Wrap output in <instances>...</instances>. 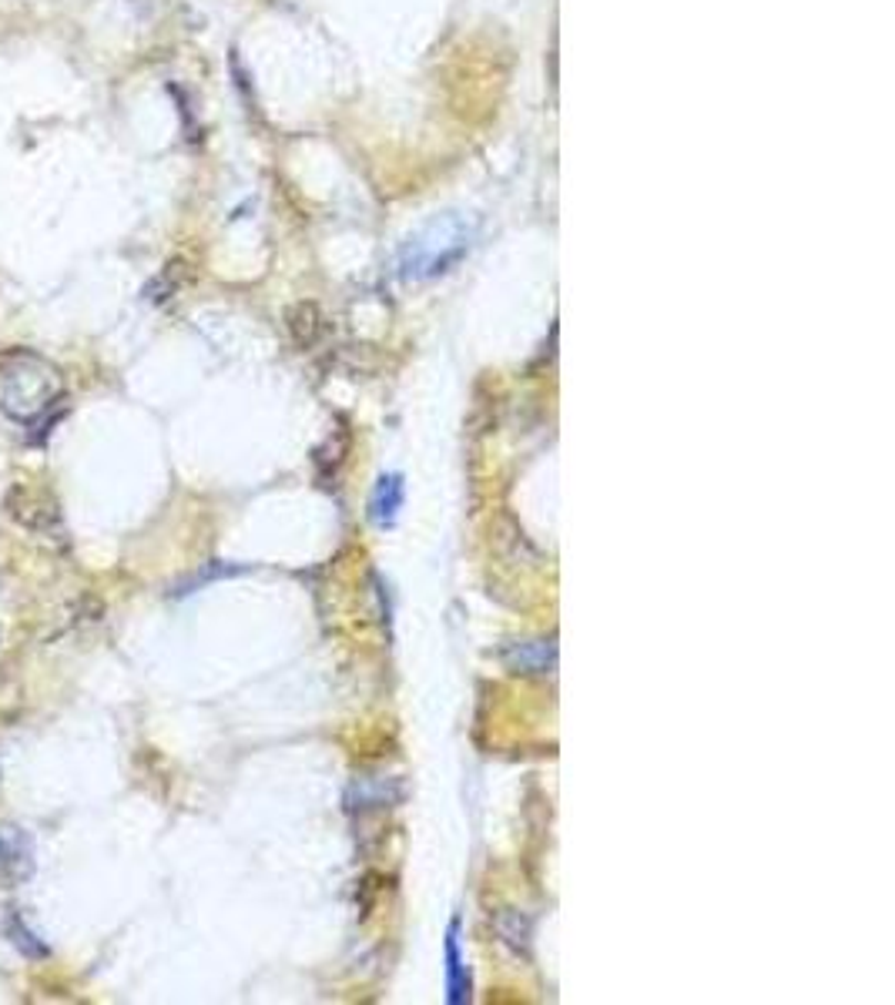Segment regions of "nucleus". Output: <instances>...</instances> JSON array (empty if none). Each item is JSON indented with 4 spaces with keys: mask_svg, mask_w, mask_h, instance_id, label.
Listing matches in <instances>:
<instances>
[{
    "mask_svg": "<svg viewBox=\"0 0 895 1005\" xmlns=\"http://www.w3.org/2000/svg\"><path fill=\"white\" fill-rule=\"evenodd\" d=\"M64 399V373L34 349H0V412L34 426Z\"/></svg>",
    "mask_w": 895,
    "mask_h": 1005,
    "instance_id": "f257e3e1",
    "label": "nucleus"
},
{
    "mask_svg": "<svg viewBox=\"0 0 895 1005\" xmlns=\"http://www.w3.org/2000/svg\"><path fill=\"white\" fill-rule=\"evenodd\" d=\"M464 252H467L464 232H457V235L439 232V239H419L409 245V259L403 262V272L409 279H429V275L446 272L454 262H460Z\"/></svg>",
    "mask_w": 895,
    "mask_h": 1005,
    "instance_id": "f03ea898",
    "label": "nucleus"
},
{
    "mask_svg": "<svg viewBox=\"0 0 895 1005\" xmlns=\"http://www.w3.org/2000/svg\"><path fill=\"white\" fill-rule=\"evenodd\" d=\"M4 506H8V513L21 526H28L34 533H51L61 523L58 500L48 490L34 486V483H14L11 493H8V500H4Z\"/></svg>",
    "mask_w": 895,
    "mask_h": 1005,
    "instance_id": "7ed1b4c3",
    "label": "nucleus"
},
{
    "mask_svg": "<svg viewBox=\"0 0 895 1005\" xmlns=\"http://www.w3.org/2000/svg\"><path fill=\"white\" fill-rule=\"evenodd\" d=\"M34 875V838L18 828L4 825L0 828V878L8 888H21Z\"/></svg>",
    "mask_w": 895,
    "mask_h": 1005,
    "instance_id": "20e7f679",
    "label": "nucleus"
},
{
    "mask_svg": "<svg viewBox=\"0 0 895 1005\" xmlns=\"http://www.w3.org/2000/svg\"><path fill=\"white\" fill-rule=\"evenodd\" d=\"M503 660L510 670H517V674L543 678V674H553L556 647H553V640H510L503 647Z\"/></svg>",
    "mask_w": 895,
    "mask_h": 1005,
    "instance_id": "39448f33",
    "label": "nucleus"
},
{
    "mask_svg": "<svg viewBox=\"0 0 895 1005\" xmlns=\"http://www.w3.org/2000/svg\"><path fill=\"white\" fill-rule=\"evenodd\" d=\"M446 988H450V1002L460 1005L470 998V972L464 965L460 952V922L454 919L450 932H446Z\"/></svg>",
    "mask_w": 895,
    "mask_h": 1005,
    "instance_id": "423d86ee",
    "label": "nucleus"
},
{
    "mask_svg": "<svg viewBox=\"0 0 895 1005\" xmlns=\"http://www.w3.org/2000/svg\"><path fill=\"white\" fill-rule=\"evenodd\" d=\"M403 500H406V486H403V477L399 473H389L376 483L373 490V503H370V513L379 526H393L399 510H403Z\"/></svg>",
    "mask_w": 895,
    "mask_h": 1005,
    "instance_id": "0eeeda50",
    "label": "nucleus"
},
{
    "mask_svg": "<svg viewBox=\"0 0 895 1005\" xmlns=\"http://www.w3.org/2000/svg\"><path fill=\"white\" fill-rule=\"evenodd\" d=\"M8 935H11V942H14V945H18V949H21L28 959H48V955H51V952H48V945H44V942H38V935H34V932H31V929H28V925H24L18 915H11V919H8Z\"/></svg>",
    "mask_w": 895,
    "mask_h": 1005,
    "instance_id": "6e6552de",
    "label": "nucleus"
},
{
    "mask_svg": "<svg viewBox=\"0 0 895 1005\" xmlns=\"http://www.w3.org/2000/svg\"><path fill=\"white\" fill-rule=\"evenodd\" d=\"M513 925H517V929H507V925L500 922L497 929H500L503 942H510V945H517V949H520V942H527V939H530V922H527V919H520V915H513Z\"/></svg>",
    "mask_w": 895,
    "mask_h": 1005,
    "instance_id": "1a4fd4ad",
    "label": "nucleus"
}]
</instances>
